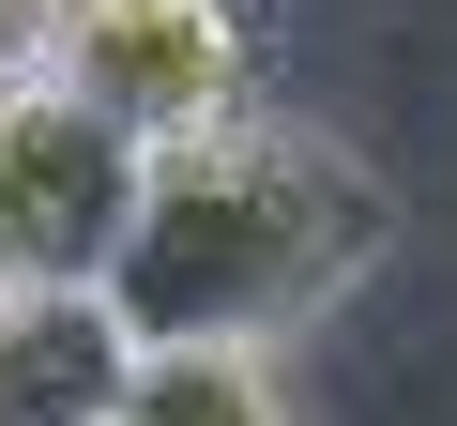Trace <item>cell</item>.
Instances as JSON below:
<instances>
[{
    "label": "cell",
    "instance_id": "5",
    "mask_svg": "<svg viewBox=\"0 0 457 426\" xmlns=\"http://www.w3.org/2000/svg\"><path fill=\"white\" fill-rule=\"evenodd\" d=\"M107 426H290V396H275V350H137Z\"/></svg>",
    "mask_w": 457,
    "mask_h": 426
},
{
    "label": "cell",
    "instance_id": "3",
    "mask_svg": "<svg viewBox=\"0 0 457 426\" xmlns=\"http://www.w3.org/2000/svg\"><path fill=\"white\" fill-rule=\"evenodd\" d=\"M137 137L77 107L46 61L0 77V290H107L122 213H137Z\"/></svg>",
    "mask_w": 457,
    "mask_h": 426
},
{
    "label": "cell",
    "instance_id": "1",
    "mask_svg": "<svg viewBox=\"0 0 457 426\" xmlns=\"http://www.w3.org/2000/svg\"><path fill=\"white\" fill-rule=\"evenodd\" d=\"M396 259V183L320 122H213L137 168L107 305L137 350H275Z\"/></svg>",
    "mask_w": 457,
    "mask_h": 426
},
{
    "label": "cell",
    "instance_id": "2",
    "mask_svg": "<svg viewBox=\"0 0 457 426\" xmlns=\"http://www.w3.org/2000/svg\"><path fill=\"white\" fill-rule=\"evenodd\" d=\"M46 77L107 107L137 152H168L260 107V31L245 0H46Z\"/></svg>",
    "mask_w": 457,
    "mask_h": 426
},
{
    "label": "cell",
    "instance_id": "6",
    "mask_svg": "<svg viewBox=\"0 0 457 426\" xmlns=\"http://www.w3.org/2000/svg\"><path fill=\"white\" fill-rule=\"evenodd\" d=\"M46 61V0H0V77H31Z\"/></svg>",
    "mask_w": 457,
    "mask_h": 426
},
{
    "label": "cell",
    "instance_id": "4",
    "mask_svg": "<svg viewBox=\"0 0 457 426\" xmlns=\"http://www.w3.org/2000/svg\"><path fill=\"white\" fill-rule=\"evenodd\" d=\"M137 335L107 290H0V426H107Z\"/></svg>",
    "mask_w": 457,
    "mask_h": 426
}]
</instances>
